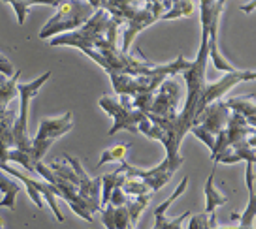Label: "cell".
<instances>
[{
	"mask_svg": "<svg viewBox=\"0 0 256 229\" xmlns=\"http://www.w3.org/2000/svg\"><path fill=\"white\" fill-rule=\"evenodd\" d=\"M34 169H36V173L40 175L42 179H46V182L55 186V190L58 192V198H62L68 205L72 207L74 213L78 214V216H81L83 220L92 222V216H94L96 211L88 205L85 199L81 198L78 188L74 186L72 182L62 179V177H58L56 173H53V171L49 169L48 164H44V162H38V164L34 166Z\"/></svg>",
	"mask_w": 256,
	"mask_h": 229,
	"instance_id": "6",
	"label": "cell"
},
{
	"mask_svg": "<svg viewBox=\"0 0 256 229\" xmlns=\"http://www.w3.org/2000/svg\"><path fill=\"white\" fill-rule=\"evenodd\" d=\"M183 100V88L179 85V81L170 77L166 79L160 88L154 92L152 107L147 113V119L151 120H162V119H174L179 113V103Z\"/></svg>",
	"mask_w": 256,
	"mask_h": 229,
	"instance_id": "8",
	"label": "cell"
},
{
	"mask_svg": "<svg viewBox=\"0 0 256 229\" xmlns=\"http://www.w3.org/2000/svg\"><path fill=\"white\" fill-rule=\"evenodd\" d=\"M100 107L113 119V126L110 128V135H115L119 132H130V134H138V124L147 119L142 111L134 109L132 105H122L120 102L113 100L110 96H102L100 98Z\"/></svg>",
	"mask_w": 256,
	"mask_h": 229,
	"instance_id": "10",
	"label": "cell"
},
{
	"mask_svg": "<svg viewBox=\"0 0 256 229\" xmlns=\"http://www.w3.org/2000/svg\"><path fill=\"white\" fill-rule=\"evenodd\" d=\"M128 149H130V145H128V143H124V145L120 143V145H115V147H112V149L104 150V152H102V156H100V162H98L96 166L102 167L104 164H110V162H115V160L122 162Z\"/></svg>",
	"mask_w": 256,
	"mask_h": 229,
	"instance_id": "27",
	"label": "cell"
},
{
	"mask_svg": "<svg viewBox=\"0 0 256 229\" xmlns=\"http://www.w3.org/2000/svg\"><path fill=\"white\" fill-rule=\"evenodd\" d=\"M254 6H256L254 2H250V4H247L245 8H241V9H243V11H252V9H254Z\"/></svg>",
	"mask_w": 256,
	"mask_h": 229,
	"instance_id": "37",
	"label": "cell"
},
{
	"mask_svg": "<svg viewBox=\"0 0 256 229\" xmlns=\"http://www.w3.org/2000/svg\"><path fill=\"white\" fill-rule=\"evenodd\" d=\"M220 13H222V11L215 13L213 19H211V23H209V38H208L209 60L213 62V66H215L218 71L230 73V71H238V68L228 62L222 56V53H220V49H218V19H220Z\"/></svg>",
	"mask_w": 256,
	"mask_h": 229,
	"instance_id": "15",
	"label": "cell"
},
{
	"mask_svg": "<svg viewBox=\"0 0 256 229\" xmlns=\"http://www.w3.org/2000/svg\"><path fill=\"white\" fill-rule=\"evenodd\" d=\"M16 68H14V64L10 62L8 56H2L0 58V75H4V77H14L16 75Z\"/></svg>",
	"mask_w": 256,
	"mask_h": 229,
	"instance_id": "35",
	"label": "cell"
},
{
	"mask_svg": "<svg viewBox=\"0 0 256 229\" xmlns=\"http://www.w3.org/2000/svg\"><path fill=\"white\" fill-rule=\"evenodd\" d=\"M10 6L16 9L17 13V23L23 26L24 21H26V13H28V9L30 8H36V6H53L56 8L58 6V2H23V0H17V2H10Z\"/></svg>",
	"mask_w": 256,
	"mask_h": 229,
	"instance_id": "26",
	"label": "cell"
},
{
	"mask_svg": "<svg viewBox=\"0 0 256 229\" xmlns=\"http://www.w3.org/2000/svg\"><path fill=\"white\" fill-rule=\"evenodd\" d=\"M194 15V2H188V0H179V2H172V8L166 15H162L160 21H174V19H179V17H192Z\"/></svg>",
	"mask_w": 256,
	"mask_h": 229,
	"instance_id": "25",
	"label": "cell"
},
{
	"mask_svg": "<svg viewBox=\"0 0 256 229\" xmlns=\"http://www.w3.org/2000/svg\"><path fill=\"white\" fill-rule=\"evenodd\" d=\"M186 188H188V177H184L183 181L179 182V186L176 188V192H174V194H172V196H170V198L166 199L164 203H160V205L156 207L154 211H152V214L156 216V214H166V213H168V209L174 205V201H177V199H179V196L186 192Z\"/></svg>",
	"mask_w": 256,
	"mask_h": 229,
	"instance_id": "29",
	"label": "cell"
},
{
	"mask_svg": "<svg viewBox=\"0 0 256 229\" xmlns=\"http://www.w3.org/2000/svg\"><path fill=\"white\" fill-rule=\"evenodd\" d=\"M74 128V115L72 111L64 113L62 117H55V119H44L40 122L38 134L32 139V149H30V158L32 164L36 166L38 162L44 160V156L48 154L49 147L60 139L62 135H66Z\"/></svg>",
	"mask_w": 256,
	"mask_h": 229,
	"instance_id": "5",
	"label": "cell"
},
{
	"mask_svg": "<svg viewBox=\"0 0 256 229\" xmlns=\"http://www.w3.org/2000/svg\"><path fill=\"white\" fill-rule=\"evenodd\" d=\"M0 171L8 173L10 177H14V179H17V181H21L23 182V186H32V188L38 192V196H40L42 199H46V201L49 203V207H51V211H53L56 220L64 222V214L60 213V209L56 207V201H55V198L58 196V192L55 190L53 184H49V182H46V181H38V179H32V177H28V175L17 171L16 167H10L8 164H2V166H0Z\"/></svg>",
	"mask_w": 256,
	"mask_h": 229,
	"instance_id": "13",
	"label": "cell"
},
{
	"mask_svg": "<svg viewBox=\"0 0 256 229\" xmlns=\"http://www.w3.org/2000/svg\"><path fill=\"white\" fill-rule=\"evenodd\" d=\"M94 11L96 9L92 8V2H83V0L58 2L56 13L40 30V38L42 40H53L60 34H70V32L78 30L94 15Z\"/></svg>",
	"mask_w": 256,
	"mask_h": 229,
	"instance_id": "1",
	"label": "cell"
},
{
	"mask_svg": "<svg viewBox=\"0 0 256 229\" xmlns=\"http://www.w3.org/2000/svg\"><path fill=\"white\" fill-rule=\"evenodd\" d=\"M100 214H102V222L108 229H115V207L106 205L100 209Z\"/></svg>",
	"mask_w": 256,
	"mask_h": 229,
	"instance_id": "32",
	"label": "cell"
},
{
	"mask_svg": "<svg viewBox=\"0 0 256 229\" xmlns=\"http://www.w3.org/2000/svg\"><path fill=\"white\" fill-rule=\"evenodd\" d=\"M226 107L232 111V113H238L243 119L247 120L250 126H254L256 122V105H254V94L248 96H238V98H226L224 100Z\"/></svg>",
	"mask_w": 256,
	"mask_h": 229,
	"instance_id": "17",
	"label": "cell"
},
{
	"mask_svg": "<svg viewBox=\"0 0 256 229\" xmlns=\"http://www.w3.org/2000/svg\"><path fill=\"white\" fill-rule=\"evenodd\" d=\"M208 222V214L206 213H192L190 222H188V229H204Z\"/></svg>",
	"mask_w": 256,
	"mask_h": 229,
	"instance_id": "34",
	"label": "cell"
},
{
	"mask_svg": "<svg viewBox=\"0 0 256 229\" xmlns=\"http://www.w3.org/2000/svg\"><path fill=\"white\" fill-rule=\"evenodd\" d=\"M256 73L252 70H238V71H230V73H224L222 77L215 83H208L204 92H202L200 100L196 103V109H194V120L200 115L202 111L208 107L209 103L218 102L222 100L224 96L228 94L236 85H240L243 81H254Z\"/></svg>",
	"mask_w": 256,
	"mask_h": 229,
	"instance_id": "9",
	"label": "cell"
},
{
	"mask_svg": "<svg viewBox=\"0 0 256 229\" xmlns=\"http://www.w3.org/2000/svg\"><path fill=\"white\" fill-rule=\"evenodd\" d=\"M112 24V17L106 13L104 9H96L94 15L88 19L87 23L81 28L70 32V34H60L51 40V47H76L80 51H87V49H94L98 41L106 38L108 28Z\"/></svg>",
	"mask_w": 256,
	"mask_h": 229,
	"instance_id": "2",
	"label": "cell"
},
{
	"mask_svg": "<svg viewBox=\"0 0 256 229\" xmlns=\"http://www.w3.org/2000/svg\"><path fill=\"white\" fill-rule=\"evenodd\" d=\"M183 164H184V158H179V160L164 158L162 164H158V166L152 167V169H142V167L132 166V164H128V162L122 160L119 169L124 173L126 179H140V181L145 182V184L149 186L151 192H160V190L172 181L174 173H176Z\"/></svg>",
	"mask_w": 256,
	"mask_h": 229,
	"instance_id": "7",
	"label": "cell"
},
{
	"mask_svg": "<svg viewBox=\"0 0 256 229\" xmlns=\"http://www.w3.org/2000/svg\"><path fill=\"white\" fill-rule=\"evenodd\" d=\"M120 190L126 194L128 198H138V196H145V194H152L149 186L142 182L140 179H126L124 184L120 186Z\"/></svg>",
	"mask_w": 256,
	"mask_h": 229,
	"instance_id": "28",
	"label": "cell"
},
{
	"mask_svg": "<svg viewBox=\"0 0 256 229\" xmlns=\"http://www.w3.org/2000/svg\"><path fill=\"white\" fill-rule=\"evenodd\" d=\"M230 115H232V111L226 107L224 98H222V100H218V102L209 103L208 107H206V109L202 111L200 115L196 117V120L192 122V126L204 128L208 134H211L213 137H216V135L224 130L226 122H228V119H230Z\"/></svg>",
	"mask_w": 256,
	"mask_h": 229,
	"instance_id": "14",
	"label": "cell"
},
{
	"mask_svg": "<svg viewBox=\"0 0 256 229\" xmlns=\"http://www.w3.org/2000/svg\"><path fill=\"white\" fill-rule=\"evenodd\" d=\"M247 188H248V207L247 211L241 214H232V218H240V226L250 228L254 226L256 216V194H254V164H247Z\"/></svg>",
	"mask_w": 256,
	"mask_h": 229,
	"instance_id": "18",
	"label": "cell"
},
{
	"mask_svg": "<svg viewBox=\"0 0 256 229\" xmlns=\"http://www.w3.org/2000/svg\"><path fill=\"white\" fill-rule=\"evenodd\" d=\"M215 229H254V226L245 228V226H228V228H215Z\"/></svg>",
	"mask_w": 256,
	"mask_h": 229,
	"instance_id": "36",
	"label": "cell"
},
{
	"mask_svg": "<svg viewBox=\"0 0 256 229\" xmlns=\"http://www.w3.org/2000/svg\"><path fill=\"white\" fill-rule=\"evenodd\" d=\"M151 199H152V194H145V196H138V198H134V199H128L126 211H128V216H130L132 226L138 224L142 213H144L145 209H147V205L151 203Z\"/></svg>",
	"mask_w": 256,
	"mask_h": 229,
	"instance_id": "23",
	"label": "cell"
},
{
	"mask_svg": "<svg viewBox=\"0 0 256 229\" xmlns=\"http://www.w3.org/2000/svg\"><path fill=\"white\" fill-rule=\"evenodd\" d=\"M51 79V71L42 73L40 77H36L30 83H19L17 85V94L21 98V105H19V115L14 120V128H12V134H14V143H16V149L21 152L30 154L32 149V139L28 135V109H30V102L36 98V94L40 92V88Z\"/></svg>",
	"mask_w": 256,
	"mask_h": 229,
	"instance_id": "3",
	"label": "cell"
},
{
	"mask_svg": "<svg viewBox=\"0 0 256 229\" xmlns=\"http://www.w3.org/2000/svg\"><path fill=\"white\" fill-rule=\"evenodd\" d=\"M204 192H206V211H204L206 214L216 213V207L226 205V203H228V196H224V194H220V192L216 190V184H215V167H213V173L209 175L208 181H206Z\"/></svg>",
	"mask_w": 256,
	"mask_h": 229,
	"instance_id": "20",
	"label": "cell"
},
{
	"mask_svg": "<svg viewBox=\"0 0 256 229\" xmlns=\"http://www.w3.org/2000/svg\"><path fill=\"white\" fill-rule=\"evenodd\" d=\"M190 134H194L200 141H204L206 145L209 147V150H213V147H215V137L211 134H208L204 128H200V126H192L190 128Z\"/></svg>",
	"mask_w": 256,
	"mask_h": 229,
	"instance_id": "31",
	"label": "cell"
},
{
	"mask_svg": "<svg viewBox=\"0 0 256 229\" xmlns=\"http://www.w3.org/2000/svg\"><path fill=\"white\" fill-rule=\"evenodd\" d=\"M128 229H134V226H130V228H128Z\"/></svg>",
	"mask_w": 256,
	"mask_h": 229,
	"instance_id": "38",
	"label": "cell"
},
{
	"mask_svg": "<svg viewBox=\"0 0 256 229\" xmlns=\"http://www.w3.org/2000/svg\"><path fill=\"white\" fill-rule=\"evenodd\" d=\"M240 160H245L247 164H254V135H248L245 141L234 145L232 149H228L224 154H220L213 164H236Z\"/></svg>",
	"mask_w": 256,
	"mask_h": 229,
	"instance_id": "16",
	"label": "cell"
},
{
	"mask_svg": "<svg viewBox=\"0 0 256 229\" xmlns=\"http://www.w3.org/2000/svg\"><path fill=\"white\" fill-rule=\"evenodd\" d=\"M130 226H132V222L128 216L126 205L115 207V229H128Z\"/></svg>",
	"mask_w": 256,
	"mask_h": 229,
	"instance_id": "30",
	"label": "cell"
},
{
	"mask_svg": "<svg viewBox=\"0 0 256 229\" xmlns=\"http://www.w3.org/2000/svg\"><path fill=\"white\" fill-rule=\"evenodd\" d=\"M19 77H21V70H17L14 77L0 75V115H4L10 109V103L17 98Z\"/></svg>",
	"mask_w": 256,
	"mask_h": 229,
	"instance_id": "19",
	"label": "cell"
},
{
	"mask_svg": "<svg viewBox=\"0 0 256 229\" xmlns=\"http://www.w3.org/2000/svg\"><path fill=\"white\" fill-rule=\"evenodd\" d=\"M0 190L6 194L4 199L0 201V207H8L12 211H16V199L19 190H21V182L16 181L14 177H10L8 173L0 171Z\"/></svg>",
	"mask_w": 256,
	"mask_h": 229,
	"instance_id": "21",
	"label": "cell"
},
{
	"mask_svg": "<svg viewBox=\"0 0 256 229\" xmlns=\"http://www.w3.org/2000/svg\"><path fill=\"white\" fill-rule=\"evenodd\" d=\"M100 181H102V190H100V207H106L110 203V198H112L113 190L115 188H120L124 181H126V177L124 173L117 169V171H113V173H108L104 177H100Z\"/></svg>",
	"mask_w": 256,
	"mask_h": 229,
	"instance_id": "22",
	"label": "cell"
},
{
	"mask_svg": "<svg viewBox=\"0 0 256 229\" xmlns=\"http://www.w3.org/2000/svg\"><path fill=\"white\" fill-rule=\"evenodd\" d=\"M192 213L194 211H186V213H183L181 216H176V218H170L168 214H156L152 229H183V222L186 218H190Z\"/></svg>",
	"mask_w": 256,
	"mask_h": 229,
	"instance_id": "24",
	"label": "cell"
},
{
	"mask_svg": "<svg viewBox=\"0 0 256 229\" xmlns=\"http://www.w3.org/2000/svg\"><path fill=\"white\" fill-rule=\"evenodd\" d=\"M172 8V2H144V6L136 9L132 15L128 17V21L124 23V32H122V53L130 55V47L134 40L138 38L140 32H144L145 28H149L151 24L162 19V15H166Z\"/></svg>",
	"mask_w": 256,
	"mask_h": 229,
	"instance_id": "4",
	"label": "cell"
},
{
	"mask_svg": "<svg viewBox=\"0 0 256 229\" xmlns=\"http://www.w3.org/2000/svg\"><path fill=\"white\" fill-rule=\"evenodd\" d=\"M128 203V196L122 192L120 188H115L112 194V198H110V203L108 205L112 207H124Z\"/></svg>",
	"mask_w": 256,
	"mask_h": 229,
	"instance_id": "33",
	"label": "cell"
},
{
	"mask_svg": "<svg viewBox=\"0 0 256 229\" xmlns=\"http://www.w3.org/2000/svg\"><path fill=\"white\" fill-rule=\"evenodd\" d=\"M254 134H256L254 126H250L241 115L232 113L228 122H226V126H224V130L215 137V147L211 150V160L215 162L220 154H224L228 149H232L234 145L245 141L248 135H254Z\"/></svg>",
	"mask_w": 256,
	"mask_h": 229,
	"instance_id": "11",
	"label": "cell"
},
{
	"mask_svg": "<svg viewBox=\"0 0 256 229\" xmlns=\"http://www.w3.org/2000/svg\"><path fill=\"white\" fill-rule=\"evenodd\" d=\"M64 162L70 164V167L74 169V173L78 177V192L80 196L88 205L94 209L96 213H100V190H102V181L94 179V177H88V173L83 169L80 158H76L72 154H64Z\"/></svg>",
	"mask_w": 256,
	"mask_h": 229,
	"instance_id": "12",
	"label": "cell"
}]
</instances>
